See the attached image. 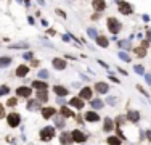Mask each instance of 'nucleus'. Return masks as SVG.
<instances>
[{
    "instance_id": "f257e3e1",
    "label": "nucleus",
    "mask_w": 151,
    "mask_h": 145,
    "mask_svg": "<svg viewBox=\"0 0 151 145\" xmlns=\"http://www.w3.org/2000/svg\"><path fill=\"white\" fill-rule=\"evenodd\" d=\"M7 121H8V126H10V128H18L19 123H21V116L18 113H15V111H11L7 116Z\"/></svg>"
},
{
    "instance_id": "f03ea898",
    "label": "nucleus",
    "mask_w": 151,
    "mask_h": 145,
    "mask_svg": "<svg viewBox=\"0 0 151 145\" xmlns=\"http://www.w3.org/2000/svg\"><path fill=\"white\" fill-rule=\"evenodd\" d=\"M108 29H109L111 34H117L121 31V23L116 18H108Z\"/></svg>"
},
{
    "instance_id": "7ed1b4c3",
    "label": "nucleus",
    "mask_w": 151,
    "mask_h": 145,
    "mask_svg": "<svg viewBox=\"0 0 151 145\" xmlns=\"http://www.w3.org/2000/svg\"><path fill=\"white\" fill-rule=\"evenodd\" d=\"M53 137H55V129L50 128V126H47V128H44L40 131V139L42 140H52Z\"/></svg>"
},
{
    "instance_id": "20e7f679",
    "label": "nucleus",
    "mask_w": 151,
    "mask_h": 145,
    "mask_svg": "<svg viewBox=\"0 0 151 145\" xmlns=\"http://www.w3.org/2000/svg\"><path fill=\"white\" fill-rule=\"evenodd\" d=\"M72 135V142H79V144H82V142L87 140V135L84 134L82 131H79V129H74V131L71 132Z\"/></svg>"
},
{
    "instance_id": "39448f33",
    "label": "nucleus",
    "mask_w": 151,
    "mask_h": 145,
    "mask_svg": "<svg viewBox=\"0 0 151 145\" xmlns=\"http://www.w3.org/2000/svg\"><path fill=\"white\" fill-rule=\"evenodd\" d=\"M119 11L122 15H130L134 10H132L130 3H127V2H119Z\"/></svg>"
},
{
    "instance_id": "423d86ee",
    "label": "nucleus",
    "mask_w": 151,
    "mask_h": 145,
    "mask_svg": "<svg viewBox=\"0 0 151 145\" xmlns=\"http://www.w3.org/2000/svg\"><path fill=\"white\" fill-rule=\"evenodd\" d=\"M125 118H127L130 123H138V121H140V113L135 111V110H130V111H127V116Z\"/></svg>"
},
{
    "instance_id": "0eeeda50",
    "label": "nucleus",
    "mask_w": 151,
    "mask_h": 145,
    "mask_svg": "<svg viewBox=\"0 0 151 145\" xmlns=\"http://www.w3.org/2000/svg\"><path fill=\"white\" fill-rule=\"evenodd\" d=\"M92 7L95 8L96 11H103L105 8H106V2H105V0H93Z\"/></svg>"
},
{
    "instance_id": "6e6552de",
    "label": "nucleus",
    "mask_w": 151,
    "mask_h": 145,
    "mask_svg": "<svg viewBox=\"0 0 151 145\" xmlns=\"http://www.w3.org/2000/svg\"><path fill=\"white\" fill-rule=\"evenodd\" d=\"M79 98H82V100L92 98V89H90V87H84V89L80 90V93H79Z\"/></svg>"
},
{
    "instance_id": "1a4fd4ad",
    "label": "nucleus",
    "mask_w": 151,
    "mask_h": 145,
    "mask_svg": "<svg viewBox=\"0 0 151 145\" xmlns=\"http://www.w3.org/2000/svg\"><path fill=\"white\" fill-rule=\"evenodd\" d=\"M55 113H56V110H55L53 107H47V108H44V110H42V116H44L45 119L55 116Z\"/></svg>"
},
{
    "instance_id": "9d476101",
    "label": "nucleus",
    "mask_w": 151,
    "mask_h": 145,
    "mask_svg": "<svg viewBox=\"0 0 151 145\" xmlns=\"http://www.w3.org/2000/svg\"><path fill=\"white\" fill-rule=\"evenodd\" d=\"M31 92H32V90L29 89V87H18V89H16L18 95H19V97H26V98L31 97Z\"/></svg>"
},
{
    "instance_id": "9b49d317",
    "label": "nucleus",
    "mask_w": 151,
    "mask_h": 145,
    "mask_svg": "<svg viewBox=\"0 0 151 145\" xmlns=\"http://www.w3.org/2000/svg\"><path fill=\"white\" fill-rule=\"evenodd\" d=\"M53 68L55 69H64L66 68V61L63 58H53Z\"/></svg>"
},
{
    "instance_id": "f8f14e48",
    "label": "nucleus",
    "mask_w": 151,
    "mask_h": 145,
    "mask_svg": "<svg viewBox=\"0 0 151 145\" xmlns=\"http://www.w3.org/2000/svg\"><path fill=\"white\" fill-rule=\"evenodd\" d=\"M85 119L89 121V123H96V121H100V116L95 113V111H87V113H85Z\"/></svg>"
},
{
    "instance_id": "ddd939ff",
    "label": "nucleus",
    "mask_w": 151,
    "mask_h": 145,
    "mask_svg": "<svg viewBox=\"0 0 151 145\" xmlns=\"http://www.w3.org/2000/svg\"><path fill=\"white\" fill-rule=\"evenodd\" d=\"M60 142L64 145H69L72 142V135L68 134V132H61V135H60Z\"/></svg>"
},
{
    "instance_id": "4468645a",
    "label": "nucleus",
    "mask_w": 151,
    "mask_h": 145,
    "mask_svg": "<svg viewBox=\"0 0 151 145\" xmlns=\"http://www.w3.org/2000/svg\"><path fill=\"white\" fill-rule=\"evenodd\" d=\"M69 105L74 107V108H77V110H82V108H84V100H82V98H71Z\"/></svg>"
},
{
    "instance_id": "2eb2a0df",
    "label": "nucleus",
    "mask_w": 151,
    "mask_h": 145,
    "mask_svg": "<svg viewBox=\"0 0 151 145\" xmlns=\"http://www.w3.org/2000/svg\"><path fill=\"white\" fill-rule=\"evenodd\" d=\"M114 129V121L111 119V118H106L105 119V126H103V131L105 132H111Z\"/></svg>"
},
{
    "instance_id": "dca6fc26",
    "label": "nucleus",
    "mask_w": 151,
    "mask_h": 145,
    "mask_svg": "<svg viewBox=\"0 0 151 145\" xmlns=\"http://www.w3.org/2000/svg\"><path fill=\"white\" fill-rule=\"evenodd\" d=\"M29 72V66H26V65H21V66H18V69H16V76H19V77H24L26 74Z\"/></svg>"
},
{
    "instance_id": "f3484780",
    "label": "nucleus",
    "mask_w": 151,
    "mask_h": 145,
    "mask_svg": "<svg viewBox=\"0 0 151 145\" xmlns=\"http://www.w3.org/2000/svg\"><path fill=\"white\" fill-rule=\"evenodd\" d=\"M95 89H96V92H100V93H106L108 89H109V86H108L106 82H96Z\"/></svg>"
},
{
    "instance_id": "a211bd4d",
    "label": "nucleus",
    "mask_w": 151,
    "mask_h": 145,
    "mask_svg": "<svg viewBox=\"0 0 151 145\" xmlns=\"http://www.w3.org/2000/svg\"><path fill=\"white\" fill-rule=\"evenodd\" d=\"M32 87L37 90H47V84L44 82V81H34L32 82Z\"/></svg>"
},
{
    "instance_id": "6ab92c4d",
    "label": "nucleus",
    "mask_w": 151,
    "mask_h": 145,
    "mask_svg": "<svg viewBox=\"0 0 151 145\" xmlns=\"http://www.w3.org/2000/svg\"><path fill=\"white\" fill-rule=\"evenodd\" d=\"M53 90H55V93H56V95H60V97H64L66 93H68V89H66V87H61V86H55V87H53Z\"/></svg>"
},
{
    "instance_id": "aec40b11",
    "label": "nucleus",
    "mask_w": 151,
    "mask_h": 145,
    "mask_svg": "<svg viewBox=\"0 0 151 145\" xmlns=\"http://www.w3.org/2000/svg\"><path fill=\"white\" fill-rule=\"evenodd\" d=\"M60 114H61L63 118H71V116H74V113H72L69 108H66V107H61V110H60Z\"/></svg>"
},
{
    "instance_id": "412c9836",
    "label": "nucleus",
    "mask_w": 151,
    "mask_h": 145,
    "mask_svg": "<svg viewBox=\"0 0 151 145\" xmlns=\"http://www.w3.org/2000/svg\"><path fill=\"white\" fill-rule=\"evenodd\" d=\"M39 107H40V103H39V100H29V103H28V110H29V111L39 110Z\"/></svg>"
},
{
    "instance_id": "4be33fe9",
    "label": "nucleus",
    "mask_w": 151,
    "mask_h": 145,
    "mask_svg": "<svg viewBox=\"0 0 151 145\" xmlns=\"http://www.w3.org/2000/svg\"><path fill=\"white\" fill-rule=\"evenodd\" d=\"M37 98H39V102H47L48 100L47 90H37Z\"/></svg>"
},
{
    "instance_id": "5701e85b",
    "label": "nucleus",
    "mask_w": 151,
    "mask_h": 145,
    "mask_svg": "<svg viewBox=\"0 0 151 145\" xmlns=\"http://www.w3.org/2000/svg\"><path fill=\"white\" fill-rule=\"evenodd\" d=\"M11 61H13V60H11L10 56H0V68H5V66H8Z\"/></svg>"
},
{
    "instance_id": "b1692460",
    "label": "nucleus",
    "mask_w": 151,
    "mask_h": 145,
    "mask_svg": "<svg viewBox=\"0 0 151 145\" xmlns=\"http://www.w3.org/2000/svg\"><path fill=\"white\" fill-rule=\"evenodd\" d=\"M96 44H98L100 47H108V39L105 37V36H98V37H96Z\"/></svg>"
},
{
    "instance_id": "393cba45",
    "label": "nucleus",
    "mask_w": 151,
    "mask_h": 145,
    "mask_svg": "<svg viewBox=\"0 0 151 145\" xmlns=\"http://www.w3.org/2000/svg\"><path fill=\"white\" fill-rule=\"evenodd\" d=\"M108 144L109 145H121V139L116 137V135H111V137H108Z\"/></svg>"
},
{
    "instance_id": "a878e982",
    "label": "nucleus",
    "mask_w": 151,
    "mask_h": 145,
    "mask_svg": "<svg viewBox=\"0 0 151 145\" xmlns=\"http://www.w3.org/2000/svg\"><path fill=\"white\" fill-rule=\"evenodd\" d=\"M135 53H137L138 56H145V55H146V48H143V47L135 48Z\"/></svg>"
},
{
    "instance_id": "bb28decb",
    "label": "nucleus",
    "mask_w": 151,
    "mask_h": 145,
    "mask_svg": "<svg viewBox=\"0 0 151 145\" xmlns=\"http://www.w3.org/2000/svg\"><path fill=\"white\" fill-rule=\"evenodd\" d=\"M92 107L93 108H103V102L101 100H92Z\"/></svg>"
},
{
    "instance_id": "cd10ccee",
    "label": "nucleus",
    "mask_w": 151,
    "mask_h": 145,
    "mask_svg": "<svg viewBox=\"0 0 151 145\" xmlns=\"http://www.w3.org/2000/svg\"><path fill=\"white\" fill-rule=\"evenodd\" d=\"M56 126H58V128H63V126H64V119H61V118H56Z\"/></svg>"
},
{
    "instance_id": "c85d7f7f",
    "label": "nucleus",
    "mask_w": 151,
    "mask_h": 145,
    "mask_svg": "<svg viewBox=\"0 0 151 145\" xmlns=\"http://www.w3.org/2000/svg\"><path fill=\"white\" fill-rule=\"evenodd\" d=\"M7 105L8 107H15V105H16V98H8Z\"/></svg>"
},
{
    "instance_id": "c756f323",
    "label": "nucleus",
    "mask_w": 151,
    "mask_h": 145,
    "mask_svg": "<svg viewBox=\"0 0 151 145\" xmlns=\"http://www.w3.org/2000/svg\"><path fill=\"white\" fill-rule=\"evenodd\" d=\"M5 93H8V87L2 86V87H0V95H5Z\"/></svg>"
},
{
    "instance_id": "7c9ffc66",
    "label": "nucleus",
    "mask_w": 151,
    "mask_h": 145,
    "mask_svg": "<svg viewBox=\"0 0 151 145\" xmlns=\"http://www.w3.org/2000/svg\"><path fill=\"white\" fill-rule=\"evenodd\" d=\"M119 56L124 60V61H130V58H129V55H125V53H119Z\"/></svg>"
},
{
    "instance_id": "2f4dec72",
    "label": "nucleus",
    "mask_w": 151,
    "mask_h": 145,
    "mask_svg": "<svg viewBox=\"0 0 151 145\" xmlns=\"http://www.w3.org/2000/svg\"><path fill=\"white\" fill-rule=\"evenodd\" d=\"M89 36H90V37H95V39H96V32H95V29H89Z\"/></svg>"
},
{
    "instance_id": "473e14b6",
    "label": "nucleus",
    "mask_w": 151,
    "mask_h": 145,
    "mask_svg": "<svg viewBox=\"0 0 151 145\" xmlns=\"http://www.w3.org/2000/svg\"><path fill=\"white\" fill-rule=\"evenodd\" d=\"M5 116V111H3V105L0 103V119H2V118Z\"/></svg>"
},
{
    "instance_id": "72a5a7b5",
    "label": "nucleus",
    "mask_w": 151,
    "mask_h": 145,
    "mask_svg": "<svg viewBox=\"0 0 151 145\" xmlns=\"http://www.w3.org/2000/svg\"><path fill=\"white\" fill-rule=\"evenodd\" d=\"M135 71H137L138 74H141V72H143V66H138L137 65V66H135Z\"/></svg>"
},
{
    "instance_id": "f704fd0d",
    "label": "nucleus",
    "mask_w": 151,
    "mask_h": 145,
    "mask_svg": "<svg viewBox=\"0 0 151 145\" xmlns=\"http://www.w3.org/2000/svg\"><path fill=\"white\" fill-rule=\"evenodd\" d=\"M39 74H40V77H47V76H48V72L45 71V69H42V71L39 72Z\"/></svg>"
},
{
    "instance_id": "c9c22d12",
    "label": "nucleus",
    "mask_w": 151,
    "mask_h": 145,
    "mask_svg": "<svg viewBox=\"0 0 151 145\" xmlns=\"http://www.w3.org/2000/svg\"><path fill=\"white\" fill-rule=\"evenodd\" d=\"M108 102H109V103L113 105V103H116V98H114V97H109V100H108Z\"/></svg>"
},
{
    "instance_id": "e433bc0d",
    "label": "nucleus",
    "mask_w": 151,
    "mask_h": 145,
    "mask_svg": "<svg viewBox=\"0 0 151 145\" xmlns=\"http://www.w3.org/2000/svg\"><path fill=\"white\" fill-rule=\"evenodd\" d=\"M146 137H148V140L151 142V131H148V132H146Z\"/></svg>"
},
{
    "instance_id": "4c0bfd02",
    "label": "nucleus",
    "mask_w": 151,
    "mask_h": 145,
    "mask_svg": "<svg viewBox=\"0 0 151 145\" xmlns=\"http://www.w3.org/2000/svg\"><path fill=\"white\" fill-rule=\"evenodd\" d=\"M146 81H148V84H151V76H146Z\"/></svg>"
}]
</instances>
